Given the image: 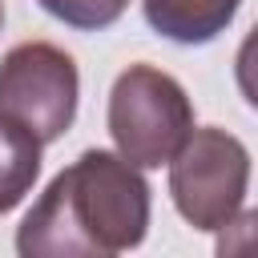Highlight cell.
<instances>
[{"mask_svg": "<svg viewBox=\"0 0 258 258\" xmlns=\"http://www.w3.org/2000/svg\"><path fill=\"white\" fill-rule=\"evenodd\" d=\"M40 173V141L0 117V214L12 210Z\"/></svg>", "mask_w": 258, "mask_h": 258, "instance_id": "8992f818", "label": "cell"}, {"mask_svg": "<svg viewBox=\"0 0 258 258\" xmlns=\"http://www.w3.org/2000/svg\"><path fill=\"white\" fill-rule=\"evenodd\" d=\"M149 185L141 173L105 149L81 153L52 177L44 198L28 210L16 234L24 258L69 254H121L145 238Z\"/></svg>", "mask_w": 258, "mask_h": 258, "instance_id": "6da1fadb", "label": "cell"}, {"mask_svg": "<svg viewBox=\"0 0 258 258\" xmlns=\"http://www.w3.org/2000/svg\"><path fill=\"white\" fill-rule=\"evenodd\" d=\"M0 20H4V0H0Z\"/></svg>", "mask_w": 258, "mask_h": 258, "instance_id": "ba28073f", "label": "cell"}, {"mask_svg": "<svg viewBox=\"0 0 258 258\" xmlns=\"http://www.w3.org/2000/svg\"><path fill=\"white\" fill-rule=\"evenodd\" d=\"M194 129V109L173 77L149 64H129L109 93V133L129 165L169 161Z\"/></svg>", "mask_w": 258, "mask_h": 258, "instance_id": "7a4b0ae2", "label": "cell"}, {"mask_svg": "<svg viewBox=\"0 0 258 258\" xmlns=\"http://www.w3.org/2000/svg\"><path fill=\"white\" fill-rule=\"evenodd\" d=\"M48 16H56V20H64V24H73V28H85V32H93V28H109L125 8H129V0H36Z\"/></svg>", "mask_w": 258, "mask_h": 258, "instance_id": "52a82bcc", "label": "cell"}, {"mask_svg": "<svg viewBox=\"0 0 258 258\" xmlns=\"http://www.w3.org/2000/svg\"><path fill=\"white\" fill-rule=\"evenodd\" d=\"M141 4H145V20L161 36L181 44L214 40L238 12V0H141Z\"/></svg>", "mask_w": 258, "mask_h": 258, "instance_id": "5b68a950", "label": "cell"}, {"mask_svg": "<svg viewBox=\"0 0 258 258\" xmlns=\"http://www.w3.org/2000/svg\"><path fill=\"white\" fill-rule=\"evenodd\" d=\"M250 177V157L226 129H189L169 157V194L181 218L198 230H222L234 222Z\"/></svg>", "mask_w": 258, "mask_h": 258, "instance_id": "277c9868", "label": "cell"}, {"mask_svg": "<svg viewBox=\"0 0 258 258\" xmlns=\"http://www.w3.org/2000/svg\"><path fill=\"white\" fill-rule=\"evenodd\" d=\"M77 64L64 48L28 40L0 60V117L40 145L64 137L77 117Z\"/></svg>", "mask_w": 258, "mask_h": 258, "instance_id": "3957f363", "label": "cell"}]
</instances>
